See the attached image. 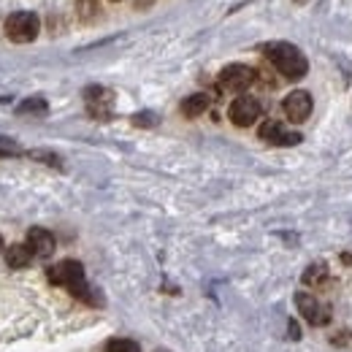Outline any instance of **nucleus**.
I'll return each mask as SVG.
<instances>
[{
  "label": "nucleus",
  "mask_w": 352,
  "mask_h": 352,
  "mask_svg": "<svg viewBox=\"0 0 352 352\" xmlns=\"http://www.w3.org/2000/svg\"><path fill=\"white\" fill-rule=\"evenodd\" d=\"M6 36L14 41V44H30L38 38V30H41V19L33 14V11H16L6 19L3 25Z\"/></svg>",
  "instance_id": "7ed1b4c3"
},
{
  "label": "nucleus",
  "mask_w": 352,
  "mask_h": 352,
  "mask_svg": "<svg viewBox=\"0 0 352 352\" xmlns=\"http://www.w3.org/2000/svg\"><path fill=\"white\" fill-rule=\"evenodd\" d=\"M0 252H3V236H0Z\"/></svg>",
  "instance_id": "412c9836"
},
{
  "label": "nucleus",
  "mask_w": 352,
  "mask_h": 352,
  "mask_svg": "<svg viewBox=\"0 0 352 352\" xmlns=\"http://www.w3.org/2000/svg\"><path fill=\"white\" fill-rule=\"evenodd\" d=\"M85 98H87L89 111L98 114V117H106L109 109H111V100H114L111 89H106V87H87L85 89Z\"/></svg>",
  "instance_id": "9d476101"
},
{
  "label": "nucleus",
  "mask_w": 352,
  "mask_h": 352,
  "mask_svg": "<svg viewBox=\"0 0 352 352\" xmlns=\"http://www.w3.org/2000/svg\"><path fill=\"white\" fill-rule=\"evenodd\" d=\"M261 138L268 141V144H276V146H296V144H301V133L287 131L276 120H268V122L261 125Z\"/></svg>",
  "instance_id": "6e6552de"
},
{
  "label": "nucleus",
  "mask_w": 352,
  "mask_h": 352,
  "mask_svg": "<svg viewBox=\"0 0 352 352\" xmlns=\"http://www.w3.org/2000/svg\"><path fill=\"white\" fill-rule=\"evenodd\" d=\"M255 82V71L250 65H241V63H233L228 68H222L220 74V87L228 92H244Z\"/></svg>",
  "instance_id": "423d86ee"
},
{
  "label": "nucleus",
  "mask_w": 352,
  "mask_h": 352,
  "mask_svg": "<svg viewBox=\"0 0 352 352\" xmlns=\"http://www.w3.org/2000/svg\"><path fill=\"white\" fill-rule=\"evenodd\" d=\"M28 157L41 160V163L54 166V168H63V157H60V155H54V152H46V149H33V152H28Z\"/></svg>",
  "instance_id": "2eb2a0df"
},
{
  "label": "nucleus",
  "mask_w": 352,
  "mask_h": 352,
  "mask_svg": "<svg viewBox=\"0 0 352 352\" xmlns=\"http://www.w3.org/2000/svg\"><path fill=\"white\" fill-rule=\"evenodd\" d=\"M325 276H328V265L325 263H311L304 271V282L307 285H320V282H325Z\"/></svg>",
  "instance_id": "4468645a"
},
{
  "label": "nucleus",
  "mask_w": 352,
  "mask_h": 352,
  "mask_svg": "<svg viewBox=\"0 0 352 352\" xmlns=\"http://www.w3.org/2000/svg\"><path fill=\"white\" fill-rule=\"evenodd\" d=\"M155 122H157V117L152 111H141V114L133 117V125H138V128H152Z\"/></svg>",
  "instance_id": "a211bd4d"
},
{
  "label": "nucleus",
  "mask_w": 352,
  "mask_h": 352,
  "mask_svg": "<svg viewBox=\"0 0 352 352\" xmlns=\"http://www.w3.org/2000/svg\"><path fill=\"white\" fill-rule=\"evenodd\" d=\"M282 109H285V114H287L290 122H304V120H309L314 103H311V95H309L307 89H296V92H290L282 100Z\"/></svg>",
  "instance_id": "0eeeda50"
},
{
  "label": "nucleus",
  "mask_w": 352,
  "mask_h": 352,
  "mask_svg": "<svg viewBox=\"0 0 352 352\" xmlns=\"http://www.w3.org/2000/svg\"><path fill=\"white\" fill-rule=\"evenodd\" d=\"M155 352H168V350H155Z\"/></svg>",
  "instance_id": "4be33fe9"
},
{
  "label": "nucleus",
  "mask_w": 352,
  "mask_h": 352,
  "mask_svg": "<svg viewBox=\"0 0 352 352\" xmlns=\"http://www.w3.org/2000/svg\"><path fill=\"white\" fill-rule=\"evenodd\" d=\"M30 258H33V252L28 250V244H11L8 252H6V263L11 265V268H25V265H30Z\"/></svg>",
  "instance_id": "f8f14e48"
},
{
  "label": "nucleus",
  "mask_w": 352,
  "mask_h": 352,
  "mask_svg": "<svg viewBox=\"0 0 352 352\" xmlns=\"http://www.w3.org/2000/svg\"><path fill=\"white\" fill-rule=\"evenodd\" d=\"M263 52L285 79H304L307 76L309 63L298 46L287 44V41H274V44H265Z\"/></svg>",
  "instance_id": "f03ea898"
},
{
  "label": "nucleus",
  "mask_w": 352,
  "mask_h": 352,
  "mask_svg": "<svg viewBox=\"0 0 352 352\" xmlns=\"http://www.w3.org/2000/svg\"><path fill=\"white\" fill-rule=\"evenodd\" d=\"M28 250L36 258H49L54 252V236L46 228H30L28 230Z\"/></svg>",
  "instance_id": "1a4fd4ad"
},
{
  "label": "nucleus",
  "mask_w": 352,
  "mask_h": 352,
  "mask_svg": "<svg viewBox=\"0 0 352 352\" xmlns=\"http://www.w3.org/2000/svg\"><path fill=\"white\" fill-rule=\"evenodd\" d=\"M106 352H141V347L133 339H111L106 344Z\"/></svg>",
  "instance_id": "dca6fc26"
},
{
  "label": "nucleus",
  "mask_w": 352,
  "mask_h": 352,
  "mask_svg": "<svg viewBox=\"0 0 352 352\" xmlns=\"http://www.w3.org/2000/svg\"><path fill=\"white\" fill-rule=\"evenodd\" d=\"M296 3H298V6H304V3H307V0H296Z\"/></svg>",
  "instance_id": "aec40b11"
},
{
  "label": "nucleus",
  "mask_w": 352,
  "mask_h": 352,
  "mask_svg": "<svg viewBox=\"0 0 352 352\" xmlns=\"http://www.w3.org/2000/svg\"><path fill=\"white\" fill-rule=\"evenodd\" d=\"M14 155H22V149H19L14 141L0 138V157H14Z\"/></svg>",
  "instance_id": "6ab92c4d"
},
{
  "label": "nucleus",
  "mask_w": 352,
  "mask_h": 352,
  "mask_svg": "<svg viewBox=\"0 0 352 352\" xmlns=\"http://www.w3.org/2000/svg\"><path fill=\"white\" fill-rule=\"evenodd\" d=\"M46 111H49V103H46L44 98H28V100H22L19 106H16V114H30V117H44Z\"/></svg>",
  "instance_id": "ddd939ff"
},
{
  "label": "nucleus",
  "mask_w": 352,
  "mask_h": 352,
  "mask_svg": "<svg viewBox=\"0 0 352 352\" xmlns=\"http://www.w3.org/2000/svg\"><path fill=\"white\" fill-rule=\"evenodd\" d=\"M95 14H98V0H79V16L85 22H89Z\"/></svg>",
  "instance_id": "f3484780"
},
{
  "label": "nucleus",
  "mask_w": 352,
  "mask_h": 352,
  "mask_svg": "<svg viewBox=\"0 0 352 352\" xmlns=\"http://www.w3.org/2000/svg\"><path fill=\"white\" fill-rule=\"evenodd\" d=\"M46 276H49L52 285L68 287L71 296H76V298L85 301V304H92V307H100V304H103L100 293L87 285V279H85V265L79 263V261H60V263H54L46 271Z\"/></svg>",
  "instance_id": "f257e3e1"
},
{
  "label": "nucleus",
  "mask_w": 352,
  "mask_h": 352,
  "mask_svg": "<svg viewBox=\"0 0 352 352\" xmlns=\"http://www.w3.org/2000/svg\"><path fill=\"white\" fill-rule=\"evenodd\" d=\"M261 111H263V109H261V100H258V98H252V95H239V98L230 103L228 117H230L233 125H239V128H250L252 122H258Z\"/></svg>",
  "instance_id": "20e7f679"
},
{
  "label": "nucleus",
  "mask_w": 352,
  "mask_h": 352,
  "mask_svg": "<svg viewBox=\"0 0 352 352\" xmlns=\"http://www.w3.org/2000/svg\"><path fill=\"white\" fill-rule=\"evenodd\" d=\"M296 307H298L301 317L307 320L309 325H328L331 322V307L322 304L317 296L296 293Z\"/></svg>",
  "instance_id": "39448f33"
},
{
  "label": "nucleus",
  "mask_w": 352,
  "mask_h": 352,
  "mask_svg": "<svg viewBox=\"0 0 352 352\" xmlns=\"http://www.w3.org/2000/svg\"><path fill=\"white\" fill-rule=\"evenodd\" d=\"M209 109V95H204V92H195V95H190V98H184L182 100V114L184 117H201L204 111Z\"/></svg>",
  "instance_id": "9b49d317"
}]
</instances>
